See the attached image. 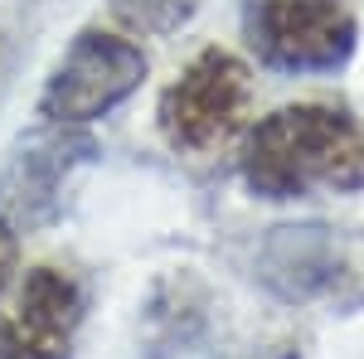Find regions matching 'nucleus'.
<instances>
[{"label": "nucleus", "mask_w": 364, "mask_h": 359, "mask_svg": "<svg viewBox=\"0 0 364 359\" xmlns=\"http://www.w3.org/2000/svg\"><path fill=\"white\" fill-rule=\"evenodd\" d=\"M238 166L257 199L350 194L364 185V127L326 102L277 107L248 132Z\"/></svg>", "instance_id": "nucleus-1"}, {"label": "nucleus", "mask_w": 364, "mask_h": 359, "mask_svg": "<svg viewBox=\"0 0 364 359\" xmlns=\"http://www.w3.org/2000/svg\"><path fill=\"white\" fill-rule=\"evenodd\" d=\"M252 117V73L228 49H204L190 58V68L161 92V136L170 151L185 156H214L233 136L248 132Z\"/></svg>", "instance_id": "nucleus-2"}, {"label": "nucleus", "mask_w": 364, "mask_h": 359, "mask_svg": "<svg viewBox=\"0 0 364 359\" xmlns=\"http://www.w3.org/2000/svg\"><path fill=\"white\" fill-rule=\"evenodd\" d=\"M141 78H146V54L132 39H117L107 29H83L39 92V117L49 127H87L107 117L117 102H127Z\"/></svg>", "instance_id": "nucleus-3"}, {"label": "nucleus", "mask_w": 364, "mask_h": 359, "mask_svg": "<svg viewBox=\"0 0 364 359\" xmlns=\"http://www.w3.org/2000/svg\"><path fill=\"white\" fill-rule=\"evenodd\" d=\"M248 44L277 73H336L355 54V15L340 0H252Z\"/></svg>", "instance_id": "nucleus-4"}, {"label": "nucleus", "mask_w": 364, "mask_h": 359, "mask_svg": "<svg viewBox=\"0 0 364 359\" xmlns=\"http://www.w3.org/2000/svg\"><path fill=\"white\" fill-rule=\"evenodd\" d=\"M83 321V291L58 267H29L0 306V359H68Z\"/></svg>", "instance_id": "nucleus-5"}, {"label": "nucleus", "mask_w": 364, "mask_h": 359, "mask_svg": "<svg viewBox=\"0 0 364 359\" xmlns=\"http://www.w3.org/2000/svg\"><path fill=\"white\" fill-rule=\"evenodd\" d=\"M87 156H92V141L68 127L20 141L0 166V223L10 233H29L49 223L63 204V185L73 166H83Z\"/></svg>", "instance_id": "nucleus-6"}, {"label": "nucleus", "mask_w": 364, "mask_h": 359, "mask_svg": "<svg viewBox=\"0 0 364 359\" xmlns=\"http://www.w3.org/2000/svg\"><path fill=\"white\" fill-rule=\"evenodd\" d=\"M262 262V282L287 296V301H311L321 296L331 282H336V267H340V243L331 228L321 223H291V228H272V238L262 243L257 252Z\"/></svg>", "instance_id": "nucleus-7"}, {"label": "nucleus", "mask_w": 364, "mask_h": 359, "mask_svg": "<svg viewBox=\"0 0 364 359\" xmlns=\"http://www.w3.org/2000/svg\"><path fill=\"white\" fill-rule=\"evenodd\" d=\"M195 10L199 0H112V15L132 34H175L180 25H190Z\"/></svg>", "instance_id": "nucleus-8"}, {"label": "nucleus", "mask_w": 364, "mask_h": 359, "mask_svg": "<svg viewBox=\"0 0 364 359\" xmlns=\"http://www.w3.org/2000/svg\"><path fill=\"white\" fill-rule=\"evenodd\" d=\"M15 262H20V238L0 223V291L10 286V277H15Z\"/></svg>", "instance_id": "nucleus-9"}, {"label": "nucleus", "mask_w": 364, "mask_h": 359, "mask_svg": "<svg viewBox=\"0 0 364 359\" xmlns=\"http://www.w3.org/2000/svg\"><path fill=\"white\" fill-rule=\"evenodd\" d=\"M228 359H243V355H228Z\"/></svg>", "instance_id": "nucleus-10"}]
</instances>
